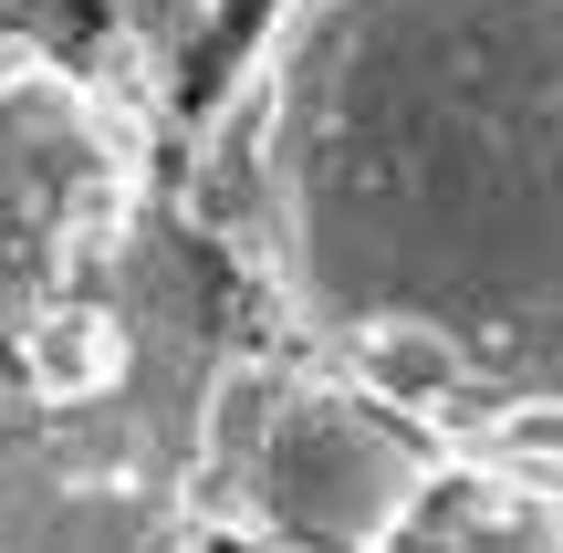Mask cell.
Segmentation results:
<instances>
[{
	"label": "cell",
	"mask_w": 563,
	"mask_h": 553,
	"mask_svg": "<svg viewBox=\"0 0 563 553\" xmlns=\"http://www.w3.org/2000/svg\"><path fill=\"white\" fill-rule=\"evenodd\" d=\"M178 209L282 366L563 480V0H262Z\"/></svg>",
	"instance_id": "1"
},
{
	"label": "cell",
	"mask_w": 563,
	"mask_h": 553,
	"mask_svg": "<svg viewBox=\"0 0 563 553\" xmlns=\"http://www.w3.org/2000/svg\"><path fill=\"white\" fill-rule=\"evenodd\" d=\"M241 334L167 125L0 32V543H209V397Z\"/></svg>",
	"instance_id": "2"
},
{
	"label": "cell",
	"mask_w": 563,
	"mask_h": 553,
	"mask_svg": "<svg viewBox=\"0 0 563 553\" xmlns=\"http://www.w3.org/2000/svg\"><path fill=\"white\" fill-rule=\"evenodd\" d=\"M449 460L407 429L397 408L334 387V376H272L241 460L220 480L230 533H282V543H407L428 480Z\"/></svg>",
	"instance_id": "3"
},
{
	"label": "cell",
	"mask_w": 563,
	"mask_h": 553,
	"mask_svg": "<svg viewBox=\"0 0 563 553\" xmlns=\"http://www.w3.org/2000/svg\"><path fill=\"white\" fill-rule=\"evenodd\" d=\"M104 21H115V42H136V53L188 63L209 32H220V0H104Z\"/></svg>",
	"instance_id": "4"
}]
</instances>
